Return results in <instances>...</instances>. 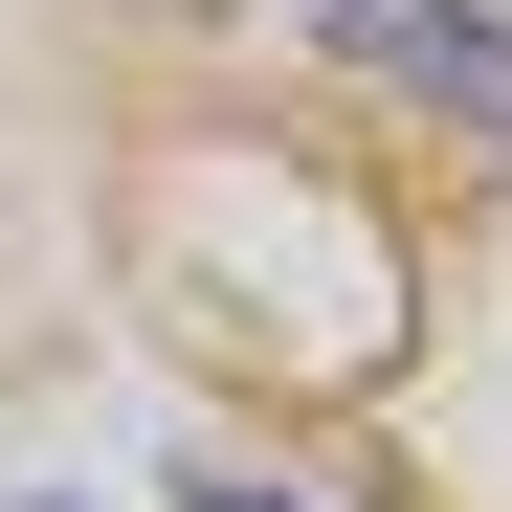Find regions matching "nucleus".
I'll return each mask as SVG.
<instances>
[{
  "instance_id": "nucleus-1",
  "label": "nucleus",
  "mask_w": 512,
  "mask_h": 512,
  "mask_svg": "<svg viewBox=\"0 0 512 512\" xmlns=\"http://www.w3.org/2000/svg\"><path fill=\"white\" fill-rule=\"evenodd\" d=\"M312 45H357L379 90H423V112H468V134L512 156V23H490V0H312Z\"/></svg>"
},
{
  "instance_id": "nucleus-2",
  "label": "nucleus",
  "mask_w": 512,
  "mask_h": 512,
  "mask_svg": "<svg viewBox=\"0 0 512 512\" xmlns=\"http://www.w3.org/2000/svg\"><path fill=\"white\" fill-rule=\"evenodd\" d=\"M179 512H290V490L268 468H179Z\"/></svg>"
}]
</instances>
